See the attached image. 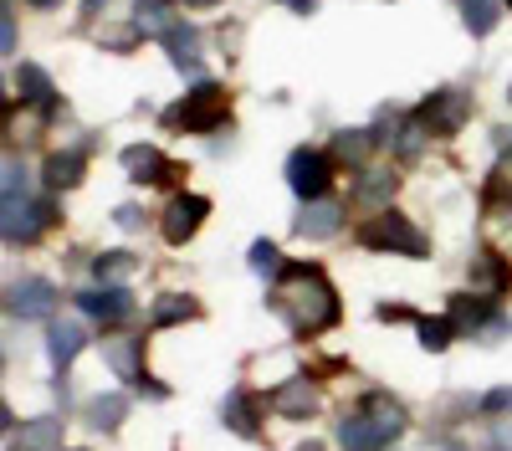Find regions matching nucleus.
<instances>
[{
  "instance_id": "f257e3e1",
  "label": "nucleus",
  "mask_w": 512,
  "mask_h": 451,
  "mask_svg": "<svg viewBox=\"0 0 512 451\" xmlns=\"http://www.w3.org/2000/svg\"><path fill=\"white\" fill-rule=\"evenodd\" d=\"M272 308L287 318L292 334H323V328L338 323V293L318 267H282Z\"/></svg>"
},
{
  "instance_id": "f03ea898",
  "label": "nucleus",
  "mask_w": 512,
  "mask_h": 451,
  "mask_svg": "<svg viewBox=\"0 0 512 451\" xmlns=\"http://www.w3.org/2000/svg\"><path fill=\"white\" fill-rule=\"evenodd\" d=\"M231 113V93L221 88V82H195V88L185 93V103L169 108V129L175 134H210V129H221Z\"/></svg>"
},
{
  "instance_id": "7ed1b4c3",
  "label": "nucleus",
  "mask_w": 512,
  "mask_h": 451,
  "mask_svg": "<svg viewBox=\"0 0 512 451\" xmlns=\"http://www.w3.org/2000/svg\"><path fill=\"white\" fill-rule=\"evenodd\" d=\"M359 246H369V252H400V257H431L420 226H410L400 211H374L359 226Z\"/></svg>"
},
{
  "instance_id": "20e7f679",
  "label": "nucleus",
  "mask_w": 512,
  "mask_h": 451,
  "mask_svg": "<svg viewBox=\"0 0 512 451\" xmlns=\"http://www.w3.org/2000/svg\"><path fill=\"white\" fill-rule=\"evenodd\" d=\"M466 118H472V98H466L461 88H441V93H431L420 103V123L431 134H441V139H451L456 129H466Z\"/></svg>"
},
{
  "instance_id": "39448f33",
  "label": "nucleus",
  "mask_w": 512,
  "mask_h": 451,
  "mask_svg": "<svg viewBox=\"0 0 512 451\" xmlns=\"http://www.w3.org/2000/svg\"><path fill=\"white\" fill-rule=\"evenodd\" d=\"M52 205L47 200H26V195H6V216H0V231H6V241H36L41 231L52 226Z\"/></svg>"
},
{
  "instance_id": "423d86ee",
  "label": "nucleus",
  "mask_w": 512,
  "mask_h": 451,
  "mask_svg": "<svg viewBox=\"0 0 512 451\" xmlns=\"http://www.w3.org/2000/svg\"><path fill=\"white\" fill-rule=\"evenodd\" d=\"M328 159L318 154V149H292V159H287V185L303 195V200H318L323 190H328Z\"/></svg>"
},
{
  "instance_id": "0eeeda50",
  "label": "nucleus",
  "mask_w": 512,
  "mask_h": 451,
  "mask_svg": "<svg viewBox=\"0 0 512 451\" xmlns=\"http://www.w3.org/2000/svg\"><path fill=\"white\" fill-rule=\"evenodd\" d=\"M205 211H210L205 195H175V200H169V211H164V241H169V246H185V241L200 231Z\"/></svg>"
},
{
  "instance_id": "6e6552de",
  "label": "nucleus",
  "mask_w": 512,
  "mask_h": 451,
  "mask_svg": "<svg viewBox=\"0 0 512 451\" xmlns=\"http://www.w3.org/2000/svg\"><path fill=\"white\" fill-rule=\"evenodd\" d=\"M6 308H11L16 318H47V313L57 308V293H52L47 277H21V282H11Z\"/></svg>"
},
{
  "instance_id": "1a4fd4ad",
  "label": "nucleus",
  "mask_w": 512,
  "mask_h": 451,
  "mask_svg": "<svg viewBox=\"0 0 512 451\" xmlns=\"http://www.w3.org/2000/svg\"><path fill=\"white\" fill-rule=\"evenodd\" d=\"M267 405L277 410L282 421H303V416H313V405H318V390L308 385V375H297V380L277 385V390L267 395Z\"/></svg>"
},
{
  "instance_id": "9d476101",
  "label": "nucleus",
  "mask_w": 512,
  "mask_h": 451,
  "mask_svg": "<svg viewBox=\"0 0 512 451\" xmlns=\"http://www.w3.org/2000/svg\"><path fill=\"white\" fill-rule=\"evenodd\" d=\"M77 303H82V313L98 318V323H118V318L134 313V298H128L123 287H88V293H77Z\"/></svg>"
},
{
  "instance_id": "9b49d317",
  "label": "nucleus",
  "mask_w": 512,
  "mask_h": 451,
  "mask_svg": "<svg viewBox=\"0 0 512 451\" xmlns=\"http://www.w3.org/2000/svg\"><path fill=\"white\" fill-rule=\"evenodd\" d=\"M338 441H344L349 451H379V446H390L395 436L384 431V426L369 416V410H359V416H344V421H338Z\"/></svg>"
},
{
  "instance_id": "f8f14e48",
  "label": "nucleus",
  "mask_w": 512,
  "mask_h": 451,
  "mask_svg": "<svg viewBox=\"0 0 512 451\" xmlns=\"http://www.w3.org/2000/svg\"><path fill=\"white\" fill-rule=\"evenodd\" d=\"M123 170H128V180L154 185V180H169V170H175V164H169L154 144H128V149H123Z\"/></svg>"
},
{
  "instance_id": "ddd939ff",
  "label": "nucleus",
  "mask_w": 512,
  "mask_h": 451,
  "mask_svg": "<svg viewBox=\"0 0 512 451\" xmlns=\"http://www.w3.org/2000/svg\"><path fill=\"white\" fill-rule=\"evenodd\" d=\"M507 277L512 272H507V262L497 252H477L472 257V293L477 298H502L507 293Z\"/></svg>"
},
{
  "instance_id": "4468645a",
  "label": "nucleus",
  "mask_w": 512,
  "mask_h": 451,
  "mask_svg": "<svg viewBox=\"0 0 512 451\" xmlns=\"http://www.w3.org/2000/svg\"><path fill=\"white\" fill-rule=\"evenodd\" d=\"M338 226H344V205H338V200H313L308 211L297 216V236H313V241L333 236Z\"/></svg>"
},
{
  "instance_id": "2eb2a0df",
  "label": "nucleus",
  "mask_w": 512,
  "mask_h": 451,
  "mask_svg": "<svg viewBox=\"0 0 512 451\" xmlns=\"http://www.w3.org/2000/svg\"><path fill=\"white\" fill-rule=\"evenodd\" d=\"M62 446V421L57 416H41L21 431H11V451H57Z\"/></svg>"
},
{
  "instance_id": "dca6fc26",
  "label": "nucleus",
  "mask_w": 512,
  "mask_h": 451,
  "mask_svg": "<svg viewBox=\"0 0 512 451\" xmlns=\"http://www.w3.org/2000/svg\"><path fill=\"white\" fill-rule=\"evenodd\" d=\"M82 344H88V328H82V323H52V334H47V354H52V364H57V369H67V364L82 354Z\"/></svg>"
},
{
  "instance_id": "f3484780",
  "label": "nucleus",
  "mask_w": 512,
  "mask_h": 451,
  "mask_svg": "<svg viewBox=\"0 0 512 451\" xmlns=\"http://www.w3.org/2000/svg\"><path fill=\"white\" fill-rule=\"evenodd\" d=\"M134 26L144 36H169L175 31V0H134Z\"/></svg>"
},
{
  "instance_id": "a211bd4d",
  "label": "nucleus",
  "mask_w": 512,
  "mask_h": 451,
  "mask_svg": "<svg viewBox=\"0 0 512 451\" xmlns=\"http://www.w3.org/2000/svg\"><path fill=\"white\" fill-rule=\"evenodd\" d=\"M390 195H395V175L390 170H369L354 185V200L364 205V211H390Z\"/></svg>"
},
{
  "instance_id": "6ab92c4d",
  "label": "nucleus",
  "mask_w": 512,
  "mask_h": 451,
  "mask_svg": "<svg viewBox=\"0 0 512 451\" xmlns=\"http://www.w3.org/2000/svg\"><path fill=\"white\" fill-rule=\"evenodd\" d=\"M379 134H364V129H349V134H338L333 139V159L338 164H349V170H364V159L374 154Z\"/></svg>"
},
{
  "instance_id": "aec40b11",
  "label": "nucleus",
  "mask_w": 512,
  "mask_h": 451,
  "mask_svg": "<svg viewBox=\"0 0 512 451\" xmlns=\"http://www.w3.org/2000/svg\"><path fill=\"white\" fill-rule=\"evenodd\" d=\"M446 318L456 323V334H472V328H487V323H492V318H487V303L472 298V293L451 298V313H446Z\"/></svg>"
},
{
  "instance_id": "412c9836",
  "label": "nucleus",
  "mask_w": 512,
  "mask_h": 451,
  "mask_svg": "<svg viewBox=\"0 0 512 451\" xmlns=\"http://www.w3.org/2000/svg\"><path fill=\"white\" fill-rule=\"evenodd\" d=\"M221 421H226L231 431H241V436H256V400H251L246 390H236V395L221 405Z\"/></svg>"
},
{
  "instance_id": "4be33fe9",
  "label": "nucleus",
  "mask_w": 512,
  "mask_h": 451,
  "mask_svg": "<svg viewBox=\"0 0 512 451\" xmlns=\"http://www.w3.org/2000/svg\"><path fill=\"white\" fill-rule=\"evenodd\" d=\"M77 180H82V154H72V149L62 154V149H57V154L47 159V185H52V190H72Z\"/></svg>"
},
{
  "instance_id": "5701e85b",
  "label": "nucleus",
  "mask_w": 512,
  "mask_h": 451,
  "mask_svg": "<svg viewBox=\"0 0 512 451\" xmlns=\"http://www.w3.org/2000/svg\"><path fill=\"white\" fill-rule=\"evenodd\" d=\"M200 313V303L195 298H185V293H164L159 303H154V323L164 328V323H185V318H195Z\"/></svg>"
},
{
  "instance_id": "b1692460",
  "label": "nucleus",
  "mask_w": 512,
  "mask_h": 451,
  "mask_svg": "<svg viewBox=\"0 0 512 451\" xmlns=\"http://www.w3.org/2000/svg\"><path fill=\"white\" fill-rule=\"evenodd\" d=\"M16 88H21V98H31V103H52V82H47V72L31 67V62L16 67Z\"/></svg>"
},
{
  "instance_id": "393cba45",
  "label": "nucleus",
  "mask_w": 512,
  "mask_h": 451,
  "mask_svg": "<svg viewBox=\"0 0 512 451\" xmlns=\"http://www.w3.org/2000/svg\"><path fill=\"white\" fill-rule=\"evenodd\" d=\"M123 410H128V400H123V395H98V400L88 405V421H93L98 431H113V426L123 421Z\"/></svg>"
},
{
  "instance_id": "a878e982",
  "label": "nucleus",
  "mask_w": 512,
  "mask_h": 451,
  "mask_svg": "<svg viewBox=\"0 0 512 451\" xmlns=\"http://www.w3.org/2000/svg\"><path fill=\"white\" fill-rule=\"evenodd\" d=\"M169 57H175V67H190L195 72L200 67V36L175 26V31H169Z\"/></svg>"
},
{
  "instance_id": "bb28decb",
  "label": "nucleus",
  "mask_w": 512,
  "mask_h": 451,
  "mask_svg": "<svg viewBox=\"0 0 512 451\" xmlns=\"http://www.w3.org/2000/svg\"><path fill=\"white\" fill-rule=\"evenodd\" d=\"M451 339H456V323H451V318H420V349L441 354Z\"/></svg>"
},
{
  "instance_id": "cd10ccee",
  "label": "nucleus",
  "mask_w": 512,
  "mask_h": 451,
  "mask_svg": "<svg viewBox=\"0 0 512 451\" xmlns=\"http://www.w3.org/2000/svg\"><path fill=\"white\" fill-rule=\"evenodd\" d=\"M425 139H431V129H425L420 118H410V123H400V134H395V154L400 159H420Z\"/></svg>"
},
{
  "instance_id": "c85d7f7f",
  "label": "nucleus",
  "mask_w": 512,
  "mask_h": 451,
  "mask_svg": "<svg viewBox=\"0 0 512 451\" xmlns=\"http://www.w3.org/2000/svg\"><path fill=\"white\" fill-rule=\"evenodd\" d=\"M93 272L98 277H128V272H139V257L134 252H103V257H93Z\"/></svg>"
},
{
  "instance_id": "c756f323",
  "label": "nucleus",
  "mask_w": 512,
  "mask_h": 451,
  "mask_svg": "<svg viewBox=\"0 0 512 451\" xmlns=\"http://www.w3.org/2000/svg\"><path fill=\"white\" fill-rule=\"evenodd\" d=\"M466 26H472L477 36H487L497 26V6L492 0H466Z\"/></svg>"
},
{
  "instance_id": "7c9ffc66",
  "label": "nucleus",
  "mask_w": 512,
  "mask_h": 451,
  "mask_svg": "<svg viewBox=\"0 0 512 451\" xmlns=\"http://www.w3.org/2000/svg\"><path fill=\"white\" fill-rule=\"evenodd\" d=\"M108 359H113V369H118L123 380H144V369L134 359V344H108Z\"/></svg>"
},
{
  "instance_id": "2f4dec72",
  "label": "nucleus",
  "mask_w": 512,
  "mask_h": 451,
  "mask_svg": "<svg viewBox=\"0 0 512 451\" xmlns=\"http://www.w3.org/2000/svg\"><path fill=\"white\" fill-rule=\"evenodd\" d=\"M502 410H512V385H502V390L482 395V416H502Z\"/></svg>"
},
{
  "instance_id": "473e14b6",
  "label": "nucleus",
  "mask_w": 512,
  "mask_h": 451,
  "mask_svg": "<svg viewBox=\"0 0 512 451\" xmlns=\"http://www.w3.org/2000/svg\"><path fill=\"white\" fill-rule=\"evenodd\" d=\"M251 267H256V272H272V267H277V246H272V241H256V246H251Z\"/></svg>"
},
{
  "instance_id": "72a5a7b5",
  "label": "nucleus",
  "mask_w": 512,
  "mask_h": 451,
  "mask_svg": "<svg viewBox=\"0 0 512 451\" xmlns=\"http://www.w3.org/2000/svg\"><path fill=\"white\" fill-rule=\"evenodd\" d=\"M6 195H26V170L21 164H6Z\"/></svg>"
},
{
  "instance_id": "f704fd0d",
  "label": "nucleus",
  "mask_w": 512,
  "mask_h": 451,
  "mask_svg": "<svg viewBox=\"0 0 512 451\" xmlns=\"http://www.w3.org/2000/svg\"><path fill=\"white\" fill-rule=\"evenodd\" d=\"M0 52H6V57L16 52V21H11V16L0 21Z\"/></svg>"
},
{
  "instance_id": "c9c22d12",
  "label": "nucleus",
  "mask_w": 512,
  "mask_h": 451,
  "mask_svg": "<svg viewBox=\"0 0 512 451\" xmlns=\"http://www.w3.org/2000/svg\"><path fill=\"white\" fill-rule=\"evenodd\" d=\"M118 226H139V211H134V205H118Z\"/></svg>"
},
{
  "instance_id": "e433bc0d",
  "label": "nucleus",
  "mask_w": 512,
  "mask_h": 451,
  "mask_svg": "<svg viewBox=\"0 0 512 451\" xmlns=\"http://www.w3.org/2000/svg\"><path fill=\"white\" fill-rule=\"evenodd\" d=\"M287 6H292L297 16H308V11H318V0H287Z\"/></svg>"
},
{
  "instance_id": "4c0bfd02",
  "label": "nucleus",
  "mask_w": 512,
  "mask_h": 451,
  "mask_svg": "<svg viewBox=\"0 0 512 451\" xmlns=\"http://www.w3.org/2000/svg\"><path fill=\"white\" fill-rule=\"evenodd\" d=\"M185 6H200L205 11V6H216V0H185Z\"/></svg>"
},
{
  "instance_id": "58836bf2",
  "label": "nucleus",
  "mask_w": 512,
  "mask_h": 451,
  "mask_svg": "<svg viewBox=\"0 0 512 451\" xmlns=\"http://www.w3.org/2000/svg\"><path fill=\"white\" fill-rule=\"evenodd\" d=\"M93 11H103V0H88V16H93Z\"/></svg>"
},
{
  "instance_id": "ea45409f",
  "label": "nucleus",
  "mask_w": 512,
  "mask_h": 451,
  "mask_svg": "<svg viewBox=\"0 0 512 451\" xmlns=\"http://www.w3.org/2000/svg\"><path fill=\"white\" fill-rule=\"evenodd\" d=\"M297 451H323V446H318V441H308V446H297Z\"/></svg>"
},
{
  "instance_id": "a19ab883",
  "label": "nucleus",
  "mask_w": 512,
  "mask_h": 451,
  "mask_svg": "<svg viewBox=\"0 0 512 451\" xmlns=\"http://www.w3.org/2000/svg\"><path fill=\"white\" fill-rule=\"evenodd\" d=\"M31 6H57V0H31Z\"/></svg>"
},
{
  "instance_id": "79ce46f5",
  "label": "nucleus",
  "mask_w": 512,
  "mask_h": 451,
  "mask_svg": "<svg viewBox=\"0 0 512 451\" xmlns=\"http://www.w3.org/2000/svg\"><path fill=\"white\" fill-rule=\"evenodd\" d=\"M451 451H461V446H451Z\"/></svg>"
}]
</instances>
